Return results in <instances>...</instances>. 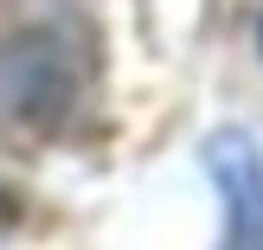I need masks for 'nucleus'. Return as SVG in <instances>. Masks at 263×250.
Wrapping results in <instances>:
<instances>
[{"label": "nucleus", "instance_id": "obj_1", "mask_svg": "<svg viewBox=\"0 0 263 250\" xmlns=\"http://www.w3.org/2000/svg\"><path fill=\"white\" fill-rule=\"evenodd\" d=\"M212 167L231 199V250H263V161L244 135L212 141Z\"/></svg>", "mask_w": 263, "mask_h": 250}]
</instances>
